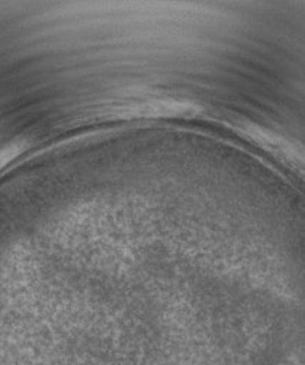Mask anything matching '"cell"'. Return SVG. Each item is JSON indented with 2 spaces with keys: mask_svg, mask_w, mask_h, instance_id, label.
Instances as JSON below:
<instances>
[{
  "mask_svg": "<svg viewBox=\"0 0 305 365\" xmlns=\"http://www.w3.org/2000/svg\"><path fill=\"white\" fill-rule=\"evenodd\" d=\"M21 150H22L21 144H11L9 147H5L0 150V171H2L11 161H14L18 157Z\"/></svg>",
  "mask_w": 305,
  "mask_h": 365,
  "instance_id": "obj_1",
  "label": "cell"
}]
</instances>
